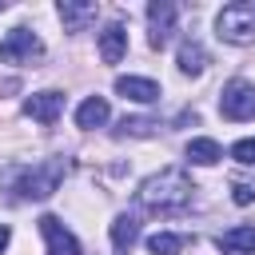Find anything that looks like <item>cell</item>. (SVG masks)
<instances>
[{
	"label": "cell",
	"instance_id": "obj_15",
	"mask_svg": "<svg viewBox=\"0 0 255 255\" xmlns=\"http://www.w3.org/2000/svg\"><path fill=\"white\" fill-rule=\"evenodd\" d=\"M187 159L199 163V167H211V163L223 159V147H219L215 139H207V135H195V139L187 143Z\"/></svg>",
	"mask_w": 255,
	"mask_h": 255
},
{
	"label": "cell",
	"instance_id": "obj_4",
	"mask_svg": "<svg viewBox=\"0 0 255 255\" xmlns=\"http://www.w3.org/2000/svg\"><path fill=\"white\" fill-rule=\"evenodd\" d=\"M219 112L227 120H255V84L247 80H231L219 92Z\"/></svg>",
	"mask_w": 255,
	"mask_h": 255
},
{
	"label": "cell",
	"instance_id": "obj_20",
	"mask_svg": "<svg viewBox=\"0 0 255 255\" xmlns=\"http://www.w3.org/2000/svg\"><path fill=\"white\" fill-rule=\"evenodd\" d=\"M231 199H235L239 207H247V203L255 199V187H247V183H235V187H231Z\"/></svg>",
	"mask_w": 255,
	"mask_h": 255
},
{
	"label": "cell",
	"instance_id": "obj_9",
	"mask_svg": "<svg viewBox=\"0 0 255 255\" xmlns=\"http://www.w3.org/2000/svg\"><path fill=\"white\" fill-rule=\"evenodd\" d=\"M56 12H60V20H64V28H68V32H84V28L96 20V12H100V8H96L92 0H60V8H56Z\"/></svg>",
	"mask_w": 255,
	"mask_h": 255
},
{
	"label": "cell",
	"instance_id": "obj_11",
	"mask_svg": "<svg viewBox=\"0 0 255 255\" xmlns=\"http://www.w3.org/2000/svg\"><path fill=\"white\" fill-rule=\"evenodd\" d=\"M124 52H128V28L124 24H108L100 32V56H104V64H120Z\"/></svg>",
	"mask_w": 255,
	"mask_h": 255
},
{
	"label": "cell",
	"instance_id": "obj_13",
	"mask_svg": "<svg viewBox=\"0 0 255 255\" xmlns=\"http://www.w3.org/2000/svg\"><path fill=\"white\" fill-rule=\"evenodd\" d=\"M223 255H255V227H231L219 235Z\"/></svg>",
	"mask_w": 255,
	"mask_h": 255
},
{
	"label": "cell",
	"instance_id": "obj_3",
	"mask_svg": "<svg viewBox=\"0 0 255 255\" xmlns=\"http://www.w3.org/2000/svg\"><path fill=\"white\" fill-rule=\"evenodd\" d=\"M215 36L227 44H255V0H235L215 16Z\"/></svg>",
	"mask_w": 255,
	"mask_h": 255
},
{
	"label": "cell",
	"instance_id": "obj_14",
	"mask_svg": "<svg viewBox=\"0 0 255 255\" xmlns=\"http://www.w3.org/2000/svg\"><path fill=\"white\" fill-rule=\"evenodd\" d=\"M108 116H112V108H108L104 96H88V100L76 108V124H80V128H100V124H108Z\"/></svg>",
	"mask_w": 255,
	"mask_h": 255
},
{
	"label": "cell",
	"instance_id": "obj_5",
	"mask_svg": "<svg viewBox=\"0 0 255 255\" xmlns=\"http://www.w3.org/2000/svg\"><path fill=\"white\" fill-rule=\"evenodd\" d=\"M36 56H44V44H40V36L28 32V28H12V32L0 40V64H28V60H36Z\"/></svg>",
	"mask_w": 255,
	"mask_h": 255
},
{
	"label": "cell",
	"instance_id": "obj_6",
	"mask_svg": "<svg viewBox=\"0 0 255 255\" xmlns=\"http://www.w3.org/2000/svg\"><path fill=\"white\" fill-rule=\"evenodd\" d=\"M40 235H44V243H48V255H84L80 239H76L56 215H40Z\"/></svg>",
	"mask_w": 255,
	"mask_h": 255
},
{
	"label": "cell",
	"instance_id": "obj_7",
	"mask_svg": "<svg viewBox=\"0 0 255 255\" xmlns=\"http://www.w3.org/2000/svg\"><path fill=\"white\" fill-rule=\"evenodd\" d=\"M175 16H179V8H175L171 0H155V4H147V24H151V48H163V44L171 40V32H175Z\"/></svg>",
	"mask_w": 255,
	"mask_h": 255
},
{
	"label": "cell",
	"instance_id": "obj_17",
	"mask_svg": "<svg viewBox=\"0 0 255 255\" xmlns=\"http://www.w3.org/2000/svg\"><path fill=\"white\" fill-rule=\"evenodd\" d=\"M183 235H175V231H155V235H147V251L151 255H179L183 251Z\"/></svg>",
	"mask_w": 255,
	"mask_h": 255
},
{
	"label": "cell",
	"instance_id": "obj_19",
	"mask_svg": "<svg viewBox=\"0 0 255 255\" xmlns=\"http://www.w3.org/2000/svg\"><path fill=\"white\" fill-rule=\"evenodd\" d=\"M155 128H159V124H151V120H128V116H124V124H120L124 135H151Z\"/></svg>",
	"mask_w": 255,
	"mask_h": 255
},
{
	"label": "cell",
	"instance_id": "obj_1",
	"mask_svg": "<svg viewBox=\"0 0 255 255\" xmlns=\"http://www.w3.org/2000/svg\"><path fill=\"white\" fill-rule=\"evenodd\" d=\"M191 191H195V187H191V179H187L183 167H163V171H155V175H147V179L139 183L135 199H139L143 211L175 215V211H183V207L191 203Z\"/></svg>",
	"mask_w": 255,
	"mask_h": 255
},
{
	"label": "cell",
	"instance_id": "obj_21",
	"mask_svg": "<svg viewBox=\"0 0 255 255\" xmlns=\"http://www.w3.org/2000/svg\"><path fill=\"white\" fill-rule=\"evenodd\" d=\"M8 239H12V231H8V227H4V223H0V251H4V247H8Z\"/></svg>",
	"mask_w": 255,
	"mask_h": 255
},
{
	"label": "cell",
	"instance_id": "obj_18",
	"mask_svg": "<svg viewBox=\"0 0 255 255\" xmlns=\"http://www.w3.org/2000/svg\"><path fill=\"white\" fill-rule=\"evenodd\" d=\"M231 159H235V163H247V167H255V135H247V139L231 143Z\"/></svg>",
	"mask_w": 255,
	"mask_h": 255
},
{
	"label": "cell",
	"instance_id": "obj_22",
	"mask_svg": "<svg viewBox=\"0 0 255 255\" xmlns=\"http://www.w3.org/2000/svg\"><path fill=\"white\" fill-rule=\"evenodd\" d=\"M0 8H4V4H0Z\"/></svg>",
	"mask_w": 255,
	"mask_h": 255
},
{
	"label": "cell",
	"instance_id": "obj_16",
	"mask_svg": "<svg viewBox=\"0 0 255 255\" xmlns=\"http://www.w3.org/2000/svg\"><path fill=\"white\" fill-rule=\"evenodd\" d=\"M135 239H139V223H135V215H116V223H112V243H116L120 251H128Z\"/></svg>",
	"mask_w": 255,
	"mask_h": 255
},
{
	"label": "cell",
	"instance_id": "obj_12",
	"mask_svg": "<svg viewBox=\"0 0 255 255\" xmlns=\"http://www.w3.org/2000/svg\"><path fill=\"white\" fill-rule=\"evenodd\" d=\"M175 64H179L183 76H203V68H207V48H203L199 40H183Z\"/></svg>",
	"mask_w": 255,
	"mask_h": 255
},
{
	"label": "cell",
	"instance_id": "obj_2",
	"mask_svg": "<svg viewBox=\"0 0 255 255\" xmlns=\"http://www.w3.org/2000/svg\"><path fill=\"white\" fill-rule=\"evenodd\" d=\"M64 175H68V159H44L32 167H12L4 179H8L12 199H48Z\"/></svg>",
	"mask_w": 255,
	"mask_h": 255
},
{
	"label": "cell",
	"instance_id": "obj_10",
	"mask_svg": "<svg viewBox=\"0 0 255 255\" xmlns=\"http://www.w3.org/2000/svg\"><path fill=\"white\" fill-rule=\"evenodd\" d=\"M116 92L124 100H135V104H155L159 100V84L155 80H143V76H120L116 80Z\"/></svg>",
	"mask_w": 255,
	"mask_h": 255
},
{
	"label": "cell",
	"instance_id": "obj_8",
	"mask_svg": "<svg viewBox=\"0 0 255 255\" xmlns=\"http://www.w3.org/2000/svg\"><path fill=\"white\" fill-rule=\"evenodd\" d=\"M64 112V92H36L24 100V116L40 120V124H56Z\"/></svg>",
	"mask_w": 255,
	"mask_h": 255
}]
</instances>
